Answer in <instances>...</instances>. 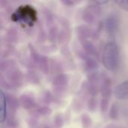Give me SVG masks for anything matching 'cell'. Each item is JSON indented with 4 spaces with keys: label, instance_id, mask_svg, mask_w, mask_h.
Segmentation results:
<instances>
[{
    "label": "cell",
    "instance_id": "cell-1",
    "mask_svg": "<svg viewBox=\"0 0 128 128\" xmlns=\"http://www.w3.org/2000/svg\"><path fill=\"white\" fill-rule=\"evenodd\" d=\"M103 63L109 70H115L119 64V51L116 44L113 42L107 43L103 51Z\"/></svg>",
    "mask_w": 128,
    "mask_h": 128
},
{
    "label": "cell",
    "instance_id": "cell-2",
    "mask_svg": "<svg viewBox=\"0 0 128 128\" xmlns=\"http://www.w3.org/2000/svg\"><path fill=\"white\" fill-rule=\"evenodd\" d=\"M114 94L118 100L128 99V80L119 83L114 90Z\"/></svg>",
    "mask_w": 128,
    "mask_h": 128
},
{
    "label": "cell",
    "instance_id": "cell-3",
    "mask_svg": "<svg viewBox=\"0 0 128 128\" xmlns=\"http://www.w3.org/2000/svg\"><path fill=\"white\" fill-rule=\"evenodd\" d=\"M0 116L1 122H4L6 118V98L4 92L1 91L0 92Z\"/></svg>",
    "mask_w": 128,
    "mask_h": 128
},
{
    "label": "cell",
    "instance_id": "cell-4",
    "mask_svg": "<svg viewBox=\"0 0 128 128\" xmlns=\"http://www.w3.org/2000/svg\"><path fill=\"white\" fill-rule=\"evenodd\" d=\"M116 3L118 5V7L122 8L124 10H128V0L124 1H116Z\"/></svg>",
    "mask_w": 128,
    "mask_h": 128
}]
</instances>
